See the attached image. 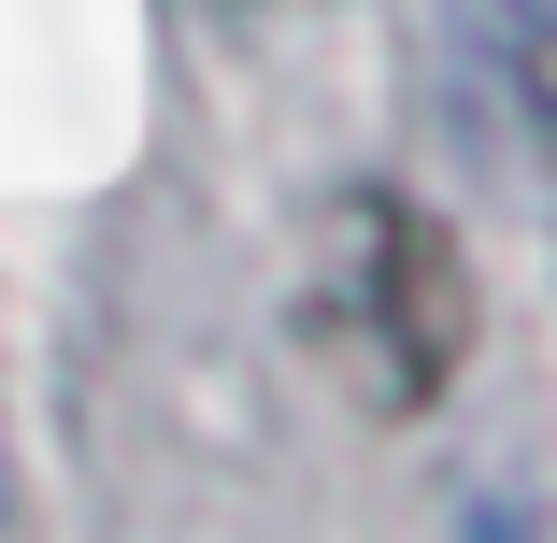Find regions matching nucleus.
<instances>
[{
	"label": "nucleus",
	"instance_id": "nucleus-1",
	"mask_svg": "<svg viewBox=\"0 0 557 543\" xmlns=\"http://www.w3.org/2000/svg\"><path fill=\"white\" fill-rule=\"evenodd\" d=\"M472 330H486V300H472V258H458V230H443L429 200H400V186H358L344 214H329L314 358L344 372L372 415H429L443 386H458Z\"/></svg>",
	"mask_w": 557,
	"mask_h": 543
}]
</instances>
